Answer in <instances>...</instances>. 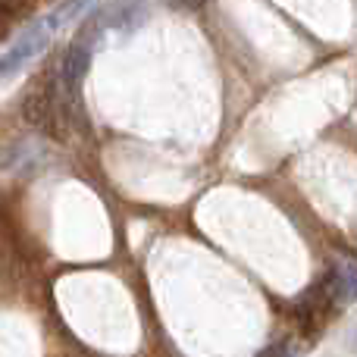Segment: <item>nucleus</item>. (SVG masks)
Listing matches in <instances>:
<instances>
[{
	"mask_svg": "<svg viewBox=\"0 0 357 357\" xmlns=\"http://www.w3.org/2000/svg\"><path fill=\"white\" fill-rule=\"evenodd\" d=\"M88 69H91V50L88 44H73L63 56V66H60V75H63V85H66L69 94L79 91V85L85 82Z\"/></svg>",
	"mask_w": 357,
	"mask_h": 357,
	"instance_id": "nucleus-2",
	"label": "nucleus"
},
{
	"mask_svg": "<svg viewBox=\"0 0 357 357\" xmlns=\"http://www.w3.org/2000/svg\"><path fill=\"white\" fill-rule=\"evenodd\" d=\"M88 10V3H66V6H56L54 13H50V25H63L66 19H75L79 13H85Z\"/></svg>",
	"mask_w": 357,
	"mask_h": 357,
	"instance_id": "nucleus-3",
	"label": "nucleus"
},
{
	"mask_svg": "<svg viewBox=\"0 0 357 357\" xmlns=\"http://www.w3.org/2000/svg\"><path fill=\"white\" fill-rule=\"evenodd\" d=\"M50 31H54L50 19L25 25V29L6 44L3 54H0V73L13 75V73H19V69H25L29 63H35L38 56L50 47Z\"/></svg>",
	"mask_w": 357,
	"mask_h": 357,
	"instance_id": "nucleus-1",
	"label": "nucleus"
}]
</instances>
